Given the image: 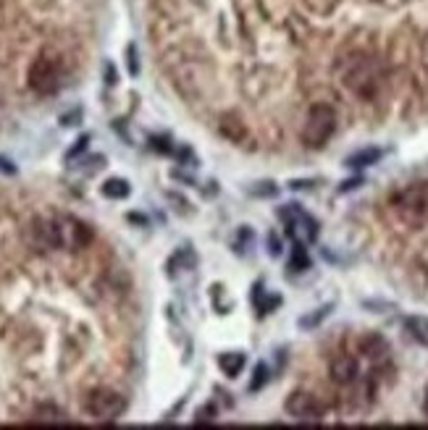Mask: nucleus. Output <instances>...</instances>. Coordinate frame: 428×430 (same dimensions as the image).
<instances>
[{"label": "nucleus", "mask_w": 428, "mask_h": 430, "mask_svg": "<svg viewBox=\"0 0 428 430\" xmlns=\"http://www.w3.org/2000/svg\"><path fill=\"white\" fill-rule=\"evenodd\" d=\"M405 328H408V333L418 341V344L428 347V318L412 315V318H408V321H405Z\"/></svg>", "instance_id": "nucleus-14"}, {"label": "nucleus", "mask_w": 428, "mask_h": 430, "mask_svg": "<svg viewBox=\"0 0 428 430\" xmlns=\"http://www.w3.org/2000/svg\"><path fill=\"white\" fill-rule=\"evenodd\" d=\"M221 134H224L226 139H232V142H242L244 124H239V121H234V119H224L221 121Z\"/></svg>", "instance_id": "nucleus-19"}, {"label": "nucleus", "mask_w": 428, "mask_h": 430, "mask_svg": "<svg viewBox=\"0 0 428 430\" xmlns=\"http://www.w3.org/2000/svg\"><path fill=\"white\" fill-rule=\"evenodd\" d=\"M357 352L371 362L373 370H376L379 376H381V370H389L391 349L381 336H376V333H365V336H360V339H357Z\"/></svg>", "instance_id": "nucleus-9"}, {"label": "nucleus", "mask_w": 428, "mask_h": 430, "mask_svg": "<svg viewBox=\"0 0 428 430\" xmlns=\"http://www.w3.org/2000/svg\"><path fill=\"white\" fill-rule=\"evenodd\" d=\"M0 174H6V176H13V174H16V165L11 163L8 157H3V155H0Z\"/></svg>", "instance_id": "nucleus-25"}, {"label": "nucleus", "mask_w": 428, "mask_h": 430, "mask_svg": "<svg viewBox=\"0 0 428 430\" xmlns=\"http://www.w3.org/2000/svg\"><path fill=\"white\" fill-rule=\"evenodd\" d=\"M53 226H56L58 249H82L93 241V229L84 226L82 220L69 218V215H56Z\"/></svg>", "instance_id": "nucleus-7"}, {"label": "nucleus", "mask_w": 428, "mask_h": 430, "mask_svg": "<svg viewBox=\"0 0 428 430\" xmlns=\"http://www.w3.org/2000/svg\"><path fill=\"white\" fill-rule=\"evenodd\" d=\"M423 412H426L428 417V388H426V396H423Z\"/></svg>", "instance_id": "nucleus-30"}, {"label": "nucleus", "mask_w": 428, "mask_h": 430, "mask_svg": "<svg viewBox=\"0 0 428 430\" xmlns=\"http://www.w3.org/2000/svg\"><path fill=\"white\" fill-rule=\"evenodd\" d=\"M328 373L336 386H357L360 383V359L350 352H336L328 362Z\"/></svg>", "instance_id": "nucleus-10"}, {"label": "nucleus", "mask_w": 428, "mask_h": 430, "mask_svg": "<svg viewBox=\"0 0 428 430\" xmlns=\"http://www.w3.org/2000/svg\"><path fill=\"white\" fill-rule=\"evenodd\" d=\"M258 189H250V194H255V197H273V194L279 192V186L273 181H266V184H255Z\"/></svg>", "instance_id": "nucleus-21"}, {"label": "nucleus", "mask_w": 428, "mask_h": 430, "mask_svg": "<svg viewBox=\"0 0 428 430\" xmlns=\"http://www.w3.org/2000/svg\"><path fill=\"white\" fill-rule=\"evenodd\" d=\"M131 192V186L126 179H108V181L102 184V194L108 197V200H126Z\"/></svg>", "instance_id": "nucleus-16"}, {"label": "nucleus", "mask_w": 428, "mask_h": 430, "mask_svg": "<svg viewBox=\"0 0 428 430\" xmlns=\"http://www.w3.org/2000/svg\"><path fill=\"white\" fill-rule=\"evenodd\" d=\"M84 412L97 422H113L126 412V399L113 388H95L84 399Z\"/></svg>", "instance_id": "nucleus-4"}, {"label": "nucleus", "mask_w": 428, "mask_h": 430, "mask_svg": "<svg viewBox=\"0 0 428 430\" xmlns=\"http://www.w3.org/2000/svg\"><path fill=\"white\" fill-rule=\"evenodd\" d=\"M336 131V110L328 105V102H316L310 105L305 116V124H302V131H299V139L305 147H323L328 139L334 137Z\"/></svg>", "instance_id": "nucleus-2"}, {"label": "nucleus", "mask_w": 428, "mask_h": 430, "mask_svg": "<svg viewBox=\"0 0 428 430\" xmlns=\"http://www.w3.org/2000/svg\"><path fill=\"white\" fill-rule=\"evenodd\" d=\"M268 244H271V255L273 257H279L281 255V241L276 234H268Z\"/></svg>", "instance_id": "nucleus-27"}, {"label": "nucleus", "mask_w": 428, "mask_h": 430, "mask_svg": "<svg viewBox=\"0 0 428 430\" xmlns=\"http://www.w3.org/2000/svg\"><path fill=\"white\" fill-rule=\"evenodd\" d=\"M266 381H268V367L258 365V367H255V373H252V381H250V391H252V394H255V391H261L263 386H266Z\"/></svg>", "instance_id": "nucleus-20"}, {"label": "nucleus", "mask_w": 428, "mask_h": 430, "mask_svg": "<svg viewBox=\"0 0 428 430\" xmlns=\"http://www.w3.org/2000/svg\"><path fill=\"white\" fill-rule=\"evenodd\" d=\"M197 265V255H195V249H179L177 255L171 257V263H168V270H171V275L179 273V270H192V268Z\"/></svg>", "instance_id": "nucleus-13"}, {"label": "nucleus", "mask_w": 428, "mask_h": 430, "mask_svg": "<svg viewBox=\"0 0 428 430\" xmlns=\"http://www.w3.org/2000/svg\"><path fill=\"white\" fill-rule=\"evenodd\" d=\"M150 145H153V150H155V153H163V155L174 153V147H171V142H168L166 137H150Z\"/></svg>", "instance_id": "nucleus-22"}, {"label": "nucleus", "mask_w": 428, "mask_h": 430, "mask_svg": "<svg viewBox=\"0 0 428 430\" xmlns=\"http://www.w3.org/2000/svg\"><path fill=\"white\" fill-rule=\"evenodd\" d=\"M27 79H29V87L37 92V95H53V92H58L61 82H64V66H61V61H58L56 55L42 53L32 61Z\"/></svg>", "instance_id": "nucleus-3"}, {"label": "nucleus", "mask_w": 428, "mask_h": 430, "mask_svg": "<svg viewBox=\"0 0 428 430\" xmlns=\"http://www.w3.org/2000/svg\"><path fill=\"white\" fill-rule=\"evenodd\" d=\"M87 142H90V134H84V137H79V142H76L69 153H66V160H74L76 155H82L84 150H87Z\"/></svg>", "instance_id": "nucleus-23"}, {"label": "nucleus", "mask_w": 428, "mask_h": 430, "mask_svg": "<svg viewBox=\"0 0 428 430\" xmlns=\"http://www.w3.org/2000/svg\"><path fill=\"white\" fill-rule=\"evenodd\" d=\"M391 208L405 218L428 215V184H410L391 194Z\"/></svg>", "instance_id": "nucleus-5"}, {"label": "nucleus", "mask_w": 428, "mask_h": 430, "mask_svg": "<svg viewBox=\"0 0 428 430\" xmlns=\"http://www.w3.org/2000/svg\"><path fill=\"white\" fill-rule=\"evenodd\" d=\"M213 414H215V407H213V404H205L203 410L197 412V420H213Z\"/></svg>", "instance_id": "nucleus-26"}, {"label": "nucleus", "mask_w": 428, "mask_h": 430, "mask_svg": "<svg viewBox=\"0 0 428 430\" xmlns=\"http://www.w3.org/2000/svg\"><path fill=\"white\" fill-rule=\"evenodd\" d=\"M384 157V150H379V147H363V150H357V153H352V155L347 157V168H355V171H363V168H368V165H376L379 160Z\"/></svg>", "instance_id": "nucleus-11"}, {"label": "nucleus", "mask_w": 428, "mask_h": 430, "mask_svg": "<svg viewBox=\"0 0 428 430\" xmlns=\"http://www.w3.org/2000/svg\"><path fill=\"white\" fill-rule=\"evenodd\" d=\"M284 410H287L292 420L297 422H318L323 420V414H326L323 402L316 394H310V391H292L287 396V402H284Z\"/></svg>", "instance_id": "nucleus-8"}, {"label": "nucleus", "mask_w": 428, "mask_h": 430, "mask_svg": "<svg viewBox=\"0 0 428 430\" xmlns=\"http://www.w3.org/2000/svg\"><path fill=\"white\" fill-rule=\"evenodd\" d=\"M336 73L347 90L360 100H376L386 84V68L368 50H350L336 64Z\"/></svg>", "instance_id": "nucleus-1"}, {"label": "nucleus", "mask_w": 428, "mask_h": 430, "mask_svg": "<svg viewBox=\"0 0 428 430\" xmlns=\"http://www.w3.org/2000/svg\"><path fill=\"white\" fill-rule=\"evenodd\" d=\"M105 79H108V84H116V71L111 66H105Z\"/></svg>", "instance_id": "nucleus-29"}, {"label": "nucleus", "mask_w": 428, "mask_h": 430, "mask_svg": "<svg viewBox=\"0 0 428 430\" xmlns=\"http://www.w3.org/2000/svg\"><path fill=\"white\" fill-rule=\"evenodd\" d=\"M252 304H255V310L263 315V312L276 310V307L281 304V299L276 297V294H266V297H263V289H261V284H258L255 286V294H252Z\"/></svg>", "instance_id": "nucleus-17"}, {"label": "nucleus", "mask_w": 428, "mask_h": 430, "mask_svg": "<svg viewBox=\"0 0 428 430\" xmlns=\"http://www.w3.org/2000/svg\"><path fill=\"white\" fill-rule=\"evenodd\" d=\"M82 119V110L76 108L74 113H69V116H64V119H61V124H64V126H74V121H79Z\"/></svg>", "instance_id": "nucleus-28"}, {"label": "nucleus", "mask_w": 428, "mask_h": 430, "mask_svg": "<svg viewBox=\"0 0 428 430\" xmlns=\"http://www.w3.org/2000/svg\"><path fill=\"white\" fill-rule=\"evenodd\" d=\"M307 268H310V257H307L305 244L295 241V247L289 252V270H292V273H305Z\"/></svg>", "instance_id": "nucleus-15"}, {"label": "nucleus", "mask_w": 428, "mask_h": 430, "mask_svg": "<svg viewBox=\"0 0 428 430\" xmlns=\"http://www.w3.org/2000/svg\"><path fill=\"white\" fill-rule=\"evenodd\" d=\"M279 218L287 226V234L299 244H310L318 237V223L313 215H307L299 205H284L279 208Z\"/></svg>", "instance_id": "nucleus-6"}, {"label": "nucleus", "mask_w": 428, "mask_h": 430, "mask_svg": "<svg viewBox=\"0 0 428 430\" xmlns=\"http://www.w3.org/2000/svg\"><path fill=\"white\" fill-rule=\"evenodd\" d=\"M126 58H129V73L131 76H137V73H140V64H137V50H134V45H129Z\"/></svg>", "instance_id": "nucleus-24"}, {"label": "nucleus", "mask_w": 428, "mask_h": 430, "mask_svg": "<svg viewBox=\"0 0 428 430\" xmlns=\"http://www.w3.org/2000/svg\"><path fill=\"white\" fill-rule=\"evenodd\" d=\"M331 310H334V304H323V307H318L313 315H305V318H299V328H316V326H321V323H323L328 315H331Z\"/></svg>", "instance_id": "nucleus-18"}, {"label": "nucleus", "mask_w": 428, "mask_h": 430, "mask_svg": "<svg viewBox=\"0 0 428 430\" xmlns=\"http://www.w3.org/2000/svg\"><path fill=\"white\" fill-rule=\"evenodd\" d=\"M244 365H247V354H244V352H226V354L218 357V367H221L224 376H229V378L239 376L244 370Z\"/></svg>", "instance_id": "nucleus-12"}]
</instances>
